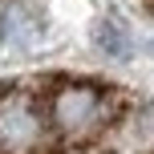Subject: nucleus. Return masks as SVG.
<instances>
[{
    "label": "nucleus",
    "mask_w": 154,
    "mask_h": 154,
    "mask_svg": "<svg viewBox=\"0 0 154 154\" xmlns=\"http://www.w3.org/2000/svg\"><path fill=\"white\" fill-rule=\"evenodd\" d=\"M101 118H106V97L93 85H61L53 93V122L69 138L89 134L93 126H101Z\"/></svg>",
    "instance_id": "nucleus-1"
},
{
    "label": "nucleus",
    "mask_w": 154,
    "mask_h": 154,
    "mask_svg": "<svg viewBox=\"0 0 154 154\" xmlns=\"http://www.w3.org/2000/svg\"><path fill=\"white\" fill-rule=\"evenodd\" d=\"M41 134H45V122L29 97L16 93L0 101V146L8 154H32L41 146Z\"/></svg>",
    "instance_id": "nucleus-2"
},
{
    "label": "nucleus",
    "mask_w": 154,
    "mask_h": 154,
    "mask_svg": "<svg viewBox=\"0 0 154 154\" xmlns=\"http://www.w3.org/2000/svg\"><path fill=\"white\" fill-rule=\"evenodd\" d=\"M32 41H37V24H32V16L24 12V8H8V12H4V45L29 49Z\"/></svg>",
    "instance_id": "nucleus-3"
},
{
    "label": "nucleus",
    "mask_w": 154,
    "mask_h": 154,
    "mask_svg": "<svg viewBox=\"0 0 154 154\" xmlns=\"http://www.w3.org/2000/svg\"><path fill=\"white\" fill-rule=\"evenodd\" d=\"M97 45L106 49L109 57H126L130 53V41H126V29L118 20H101L97 24Z\"/></svg>",
    "instance_id": "nucleus-4"
}]
</instances>
